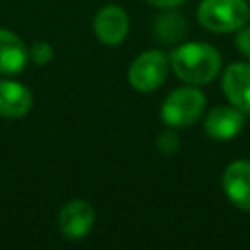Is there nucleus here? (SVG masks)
Here are the masks:
<instances>
[{
    "label": "nucleus",
    "instance_id": "f257e3e1",
    "mask_svg": "<svg viewBox=\"0 0 250 250\" xmlns=\"http://www.w3.org/2000/svg\"><path fill=\"white\" fill-rule=\"evenodd\" d=\"M168 59L174 74L182 82L191 86L209 84L219 74L223 62L221 53L213 45L203 41L184 43L176 47Z\"/></svg>",
    "mask_w": 250,
    "mask_h": 250
},
{
    "label": "nucleus",
    "instance_id": "f03ea898",
    "mask_svg": "<svg viewBox=\"0 0 250 250\" xmlns=\"http://www.w3.org/2000/svg\"><path fill=\"white\" fill-rule=\"evenodd\" d=\"M250 20V6L246 0H201L197 8V21L213 33L238 31Z\"/></svg>",
    "mask_w": 250,
    "mask_h": 250
},
{
    "label": "nucleus",
    "instance_id": "7ed1b4c3",
    "mask_svg": "<svg viewBox=\"0 0 250 250\" xmlns=\"http://www.w3.org/2000/svg\"><path fill=\"white\" fill-rule=\"evenodd\" d=\"M205 109V96L195 86H184L168 94L160 107L162 121L172 129H186L193 125Z\"/></svg>",
    "mask_w": 250,
    "mask_h": 250
},
{
    "label": "nucleus",
    "instance_id": "20e7f679",
    "mask_svg": "<svg viewBox=\"0 0 250 250\" xmlns=\"http://www.w3.org/2000/svg\"><path fill=\"white\" fill-rule=\"evenodd\" d=\"M170 59L162 51H145L129 66V82L137 92H152L162 86L168 76Z\"/></svg>",
    "mask_w": 250,
    "mask_h": 250
},
{
    "label": "nucleus",
    "instance_id": "39448f33",
    "mask_svg": "<svg viewBox=\"0 0 250 250\" xmlns=\"http://www.w3.org/2000/svg\"><path fill=\"white\" fill-rule=\"evenodd\" d=\"M94 221V207L84 199H72L59 213V230L68 240H80L92 230Z\"/></svg>",
    "mask_w": 250,
    "mask_h": 250
},
{
    "label": "nucleus",
    "instance_id": "423d86ee",
    "mask_svg": "<svg viewBox=\"0 0 250 250\" xmlns=\"http://www.w3.org/2000/svg\"><path fill=\"white\" fill-rule=\"evenodd\" d=\"M221 88L230 105L250 113V62H232L225 68Z\"/></svg>",
    "mask_w": 250,
    "mask_h": 250
},
{
    "label": "nucleus",
    "instance_id": "0eeeda50",
    "mask_svg": "<svg viewBox=\"0 0 250 250\" xmlns=\"http://www.w3.org/2000/svg\"><path fill=\"white\" fill-rule=\"evenodd\" d=\"M223 191L242 211H250V160H234L223 170Z\"/></svg>",
    "mask_w": 250,
    "mask_h": 250
},
{
    "label": "nucleus",
    "instance_id": "6e6552de",
    "mask_svg": "<svg viewBox=\"0 0 250 250\" xmlns=\"http://www.w3.org/2000/svg\"><path fill=\"white\" fill-rule=\"evenodd\" d=\"M129 31V16L119 6H104L94 18L96 37L109 47L119 45Z\"/></svg>",
    "mask_w": 250,
    "mask_h": 250
},
{
    "label": "nucleus",
    "instance_id": "1a4fd4ad",
    "mask_svg": "<svg viewBox=\"0 0 250 250\" xmlns=\"http://www.w3.org/2000/svg\"><path fill=\"white\" fill-rule=\"evenodd\" d=\"M244 125V113L234 105H217L209 109L203 121L205 133L215 141H230L234 139Z\"/></svg>",
    "mask_w": 250,
    "mask_h": 250
},
{
    "label": "nucleus",
    "instance_id": "9d476101",
    "mask_svg": "<svg viewBox=\"0 0 250 250\" xmlns=\"http://www.w3.org/2000/svg\"><path fill=\"white\" fill-rule=\"evenodd\" d=\"M33 105L31 92L14 80H0V117L18 119L29 113Z\"/></svg>",
    "mask_w": 250,
    "mask_h": 250
},
{
    "label": "nucleus",
    "instance_id": "9b49d317",
    "mask_svg": "<svg viewBox=\"0 0 250 250\" xmlns=\"http://www.w3.org/2000/svg\"><path fill=\"white\" fill-rule=\"evenodd\" d=\"M29 51L10 29L0 27V74H18L25 68Z\"/></svg>",
    "mask_w": 250,
    "mask_h": 250
},
{
    "label": "nucleus",
    "instance_id": "f8f14e48",
    "mask_svg": "<svg viewBox=\"0 0 250 250\" xmlns=\"http://www.w3.org/2000/svg\"><path fill=\"white\" fill-rule=\"evenodd\" d=\"M186 21L180 14L176 12H168V14H160L154 20V35L164 41V43H176L178 39H182L186 35Z\"/></svg>",
    "mask_w": 250,
    "mask_h": 250
},
{
    "label": "nucleus",
    "instance_id": "ddd939ff",
    "mask_svg": "<svg viewBox=\"0 0 250 250\" xmlns=\"http://www.w3.org/2000/svg\"><path fill=\"white\" fill-rule=\"evenodd\" d=\"M178 146H180V139H178V135L172 131V127H170L168 131H162V133L158 135V139H156V148H158L162 154H166V156L174 154V152L178 150Z\"/></svg>",
    "mask_w": 250,
    "mask_h": 250
},
{
    "label": "nucleus",
    "instance_id": "4468645a",
    "mask_svg": "<svg viewBox=\"0 0 250 250\" xmlns=\"http://www.w3.org/2000/svg\"><path fill=\"white\" fill-rule=\"evenodd\" d=\"M29 55H31L35 64L43 66V64H49L53 61V47L49 43H45V41H37V43L31 45Z\"/></svg>",
    "mask_w": 250,
    "mask_h": 250
},
{
    "label": "nucleus",
    "instance_id": "2eb2a0df",
    "mask_svg": "<svg viewBox=\"0 0 250 250\" xmlns=\"http://www.w3.org/2000/svg\"><path fill=\"white\" fill-rule=\"evenodd\" d=\"M236 49L238 53H242L246 59H250V25H242L238 31H236Z\"/></svg>",
    "mask_w": 250,
    "mask_h": 250
},
{
    "label": "nucleus",
    "instance_id": "dca6fc26",
    "mask_svg": "<svg viewBox=\"0 0 250 250\" xmlns=\"http://www.w3.org/2000/svg\"><path fill=\"white\" fill-rule=\"evenodd\" d=\"M146 2L156 6V8H176V6L184 4L186 0H146Z\"/></svg>",
    "mask_w": 250,
    "mask_h": 250
}]
</instances>
